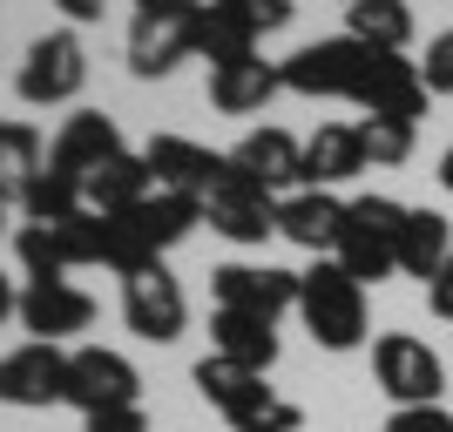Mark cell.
Listing matches in <instances>:
<instances>
[{"mask_svg": "<svg viewBox=\"0 0 453 432\" xmlns=\"http://www.w3.org/2000/svg\"><path fill=\"white\" fill-rule=\"evenodd\" d=\"M298 318H304V331H311V345H325V352H359L365 324H372L365 284L345 277L332 257H319L311 270H298Z\"/></svg>", "mask_w": 453, "mask_h": 432, "instance_id": "1", "label": "cell"}, {"mask_svg": "<svg viewBox=\"0 0 453 432\" xmlns=\"http://www.w3.org/2000/svg\"><path fill=\"white\" fill-rule=\"evenodd\" d=\"M196 392L230 419V432H298L304 413L298 405H284L278 392L265 385V372H244V365H230V358H196Z\"/></svg>", "mask_w": 453, "mask_h": 432, "instance_id": "2", "label": "cell"}, {"mask_svg": "<svg viewBox=\"0 0 453 432\" xmlns=\"http://www.w3.org/2000/svg\"><path fill=\"white\" fill-rule=\"evenodd\" d=\"M399 224H406V203L393 196H352L339 224V244H332V263L359 284L399 277Z\"/></svg>", "mask_w": 453, "mask_h": 432, "instance_id": "3", "label": "cell"}, {"mask_svg": "<svg viewBox=\"0 0 453 432\" xmlns=\"http://www.w3.org/2000/svg\"><path fill=\"white\" fill-rule=\"evenodd\" d=\"M203 7L210 0H150V7H135V20H129V75L135 81L176 75V61L196 55Z\"/></svg>", "mask_w": 453, "mask_h": 432, "instance_id": "4", "label": "cell"}, {"mask_svg": "<svg viewBox=\"0 0 453 432\" xmlns=\"http://www.w3.org/2000/svg\"><path fill=\"white\" fill-rule=\"evenodd\" d=\"M372 55L379 48H365V41H352V34H332V41H304L291 61H278V75H284V88L291 95H311V102H352L359 95V81H365V68H372Z\"/></svg>", "mask_w": 453, "mask_h": 432, "instance_id": "5", "label": "cell"}, {"mask_svg": "<svg viewBox=\"0 0 453 432\" xmlns=\"http://www.w3.org/2000/svg\"><path fill=\"white\" fill-rule=\"evenodd\" d=\"M81 81H88V48H81L75 27H55V34H41L27 48V61L14 75V95L27 109H61V102L81 95Z\"/></svg>", "mask_w": 453, "mask_h": 432, "instance_id": "6", "label": "cell"}, {"mask_svg": "<svg viewBox=\"0 0 453 432\" xmlns=\"http://www.w3.org/2000/svg\"><path fill=\"white\" fill-rule=\"evenodd\" d=\"M372 378H379V392L393 398V405H440V392H447L440 352L426 338H413V331L372 338Z\"/></svg>", "mask_w": 453, "mask_h": 432, "instance_id": "7", "label": "cell"}, {"mask_svg": "<svg viewBox=\"0 0 453 432\" xmlns=\"http://www.w3.org/2000/svg\"><path fill=\"white\" fill-rule=\"evenodd\" d=\"M135 398H142V372H135L122 352H109V345H75V352H68V398H61V405H75V413L88 419V413L135 405Z\"/></svg>", "mask_w": 453, "mask_h": 432, "instance_id": "8", "label": "cell"}, {"mask_svg": "<svg viewBox=\"0 0 453 432\" xmlns=\"http://www.w3.org/2000/svg\"><path fill=\"white\" fill-rule=\"evenodd\" d=\"M122 324H129L142 345H176L183 338L189 298H183V284L170 277V263H150V270L122 277Z\"/></svg>", "mask_w": 453, "mask_h": 432, "instance_id": "9", "label": "cell"}, {"mask_svg": "<svg viewBox=\"0 0 453 432\" xmlns=\"http://www.w3.org/2000/svg\"><path fill=\"white\" fill-rule=\"evenodd\" d=\"M210 291H217V311H250L271 324L298 311V270H278V263H217Z\"/></svg>", "mask_w": 453, "mask_h": 432, "instance_id": "10", "label": "cell"}, {"mask_svg": "<svg viewBox=\"0 0 453 432\" xmlns=\"http://www.w3.org/2000/svg\"><path fill=\"white\" fill-rule=\"evenodd\" d=\"M68 398V352L61 345L27 338L20 352L0 358V405H20V413H48Z\"/></svg>", "mask_w": 453, "mask_h": 432, "instance_id": "11", "label": "cell"}, {"mask_svg": "<svg viewBox=\"0 0 453 432\" xmlns=\"http://www.w3.org/2000/svg\"><path fill=\"white\" fill-rule=\"evenodd\" d=\"M203 224L217 237H230V244H265V237H278V196L230 163V176L210 189V203H203Z\"/></svg>", "mask_w": 453, "mask_h": 432, "instance_id": "12", "label": "cell"}, {"mask_svg": "<svg viewBox=\"0 0 453 432\" xmlns=\"http://www.w3.org/2000/svg\"><path fill=\"white\" fill-rule=\"evenodd\" d=\"M142 163L156 170V189H176V196H196V203H210V189L230 176V155L203 149L189 135H150Z\"/></svg>", "mask_w": 453, "mask_h": 432, "instance_id": "13", "label": "cell"}, {"mask_svg": "<svg viewBox=\"0 0 453 432\" xmlns=\"http://www.w3.org/2000/svg\"><path fill=\"white\" fill-rule=\"evenodd\" d=\"M122 155V129H115V115L102 109H81L61 122V135L48 142V163H55L61 176H75L81 189H88V176L102 170V163H115Z\"/></svg>", "mask_w": 453, "mask_h": 432, "instance_id": "14", "label": "cell"}, {"mask_svg": "<svg viewBox=\"0 0 453 432\" xmlns=\"http://www.w3.org/2000/svg\"><path fill=\"white\" fill-rule=\"evenodd\" d=\"M14 318L27 324L41 345H61V338H75V331H88V324H95V298L81 291V284H68V277H55V284H27Z\"/></svg>", "mask_w": 453, "mask_h": 432, "instance_id": "15", "label": "cell"}, {"mask_svg": "<svg viewBox=\"0 0 453 432\" xmlns=\"http://www.w3.org/2000/svg\"><path fill=\"white\" fill-rule=\"evenodd\" d=\"M352 102H359L365 115H393V122H419V115H426V81H419V61H406V55H386V48H379Z\"/></svg>", "mask_w": 453, "mask_h": 432, "instance_id": "16", "label": "cell"}, {"mask_svg": "<svg viewBox=\"0 0 453 432\" xmlns=\"http://www.w3.org/2000/svg\"><path fill=\"white\" fill-rule=\"evenodd\" d=\"M359 170H372V163H365V142H359V122H319L311 142H304L298 189H339V183H352Z\"/></svg>", "mask_w": 453, "mask_h": 432, "instance_id": "17", "label": "cell"}, {"mask_svg": "<svg viewBox=\"0 0 453 432\" xmlns=\"http://www.w3.org/2000/svg\"><path fill=\"white\" fill-rule=\"evenodd\" d=\"M339 224H345V203L332 196V189H298V196L278 203V237L298 244V250H311V257H332Z\"/></svg>", "mask_w": 453, "mask_h": 432, "instance_id": "18", "label": "cell"}, {"mask_svg": "<svg viewBox=\"0 0 453 432\" xmlns=\"http://www.w3.org/2000/svg\"><path fill=\"white\" fill-rule=\"evenodd\" d=\"M230 163L250 176V183H265L271 196H278L284 183H298L304 176V142L291 129H250L237 149H230Z\"/></svg>", "mask_w": 453, "mask_h": 432, "instance_id": "19", "label": "cell"}, {"mask_svg": "<svg viewBox=\"0 0 453 432\" xmlns=\"http://www.w3.org/2000/svg\"><path fill=\"white\" fill-rule=\"evenodd\" d=\"M278 88H284V75H278V61H265V55H244V61H230V68H210V109L217 115H257Z\"/></svg>", "mask_w": 453, "mask_h": 432, "instance_id": "20", "label": "cell"}, {"mask_svg": "<svg viewBox=\"0 0 453 432\" xmlns=\"http://www.w3.org/2000/svg\"><path fill=\"white\" fill-rule=\"evenodd\" d=\"M453 257V224L440 216V209H406V224H399V277H419L434 284L440 263Z\"/></svg>", "mask_w": 453, "mask_h": 432, "instance_id": "21", "label": "cell"}, {"mask_svg": "<svg viewBox=\"0 0 453 432\" xmlns=\"http://www.w3.org/2000/svg\"><path fill=\"white\" fill-rule=\"evenodd\" d=\"M217 331V358L244 365V372H271L278 365V324L271 318H250V311H217L210 318Z\"/></svg>", "mask_w": 453, "mask_h": 432, "instance_id": "22", "label": "cell"}, {"mask_svg": "<svg viewBox=\"0 0 453 432\" xmlns=\"http://www.w3.org/2000/svg\"><path fill=\"white\" fill-rule=\"evenodd\" d=\"M81 196H88V209H102V216H122V209H135L142 196H156V170L135 149H122L115 163H102V170L88 176Z\"/></svg>", "mask_w": 453, "mask_h": 432, "instance_id": "23", "label": "cell"}, {"mask_svg": "<svg viewBox=\"0 0 453 432\" xmlns=\"http://www.w3.org/2000/svg\"><path fill=\"white\" fill-rule=\"evenodd\" d=\"M345 34L365 41V48H386V55H406L413 7L406 0H345Z\"/></svg>", "mask_w": 453, "mask_h": 432, "instance_id": "24", "label": "cell"}, {"mask_svg": "<svg viewBox=\"0 0 453 432\" xmlns=\"http://www.w3.org/2000/svg\"><path fill=\"white\" fill-rule=\"evenodd\" d=\"M75 209H88V196H81V183L61 176L55 163H41L35 183L20 189V216H27V224H61V216H75Z\"/></svg>", "mask_w": 453, "mask_h": 432, "instance_id": "25", "label": "cell"}, {"mask_svg": "<svg viewBox=\"0 0 453 432\" xmlns=\"http://www.w3.org/2000/svg\"><path fill=\"white\" fill-rule=\"evenodd\" d=\"M41 163H48V149H41V129H27V122H7V129H0V203H20V189L35 183Z\"/></svg>", "mask_w": 453, "mask_h": 432, "instance_id": "26", "label": "cell"}, {"mask_svg": "<svg viewBox=\"0 0 453 432\" xmlns=\"http://www.w3.org/2000/svg\"><path fill=\"white\" fill-rule=\"evenodd\" d=\"M14 257H20V270H27V284L68 277V257H61L55 224H20V230H14Z\"/></svg>", "mask_w": 453, "mask_h": 432, "instance_id": "27", "label": "cell"}, {"mask_svg": "<svg viewBox=\"0 0 453 432\" xmlns=\"http://www.w3.org/2000/svg\"><path fill=\"white\" fill-rule=\"evenodd\" d=\"M196 55H203L210 68H230V61L257 55V34H250V27H237L230 14H217V7H203V34H196Z\"/></svg>", "mask_w": 453, "mask_h": 432, "instance_id": "28", "label": "cell"}, {"mask_svg": "<svg viewBox=\"0 0 453 432\" xmlns=\"http://www.w3.org/2000/svg\"><path fill=\"white\" fill-rule=\"evenodd\" d=\"M413 135H419V122H393V115H365L359 122V142H365V163H372V170L406 163V155H413Z\"/></svg>", "mask_w": 453, "mask_h": 432, "instance_id": "29", "label": "cell"}, {"mask_svg": "<svg viewBox=\"0 0 453 432\" xmlns=\"http://www.w3.org/2000/svg\"><path fill=\"white\" fill-rule=\"evenodd\" d=\"M55 237H61V257H68V270H81V263H102V209H75V216H61Z\"/></svg>", "mask_w": 453, "mask_h": 432, "instance_id": "30", "label": "cell"}, {"mask_svg": "<svg viewBox=\"0 0 453 432\" xmlns=\"http://www.w3.org/2000/svg\"><path fill=\"white\" fill-rule=\"evenodd\" d=\"M217 14H230L237 27H250V34H271V27H284L291 20V0H210Z\"/></svg>", "mask_w": 453, "mask_h": 432, "instance_id": "31", "label": "cell"}, {"mask_svg": "<svg viewBox=\"0 0 453 432\" xmlns=\"http://www.w3.org/2000/svg\"><path fill=\"white\" fill-rule=\"evenodd\" d=\"M419 81H426V95H453V27L426 41V55H419Z\"/></svg>", "mask_w": 453, "mask_h": 432, "instance_id": "32", "label": "cell"}, {"mask_svg": "<svg viewBox=\"0 0 453 432\" xmlns=\"http://www.w3.org/2000/svg\"><path fill=\"white\" fill-rule=\"evenodd\" d=\"M379 432H453V413L447 405H393V419Z\"/></svg>", "mask_w": 453, "mask_h": 432, "instance_id": "33", "label": "cell"}, {"mask_svg": "<svg viewBox=\"0 0 453 432\" xmlns=\"http://www.w3.org/2000/svg\"><path fill=\"white\" fill-rule=\"evenodd\" d=\"M81 432H150V419H142V405H115V413H88Z\"/></svg>", "mask_w": 453, "mask_h": 432, "instance_id": "34", "label": "cell"}, {"mask_svg": "<svg viewBox=\"0 0 453 432\" xmlns=\"http://www.w3.org/2000/svg\"><path fill=\"white\" fill-rule=\"evenodd\" d=\"M426 304H434V318H447V324H453V257L440 263V277L426 284Z\"/></svg>", "mask_w": 453, "mask_h": 432, "instance_id": "35", "label": "cell"}, {"mask_svg": "<svg viewBox=\"0 0 453 432\" xmlns=\"http://www.w3.org/2000/svg\"><path fill=\"white\" fill-rule=\"evenodd\" d=\"M61 14L68 20H102V7H109V0H55Z\"/></svg>", "mask_w": 453, "mask_h": 432, "instance_id": "36", "label": "cell"}, {"mask_svg": "<svg viewBox=\"0 0 453 432\" xmlns=\"http://www.w3.org/2000/svg\"><path fill=\"white\" fill-rule=\"evenodd\" d=\"M20 311V291H14V277H0V324Z\"/></svg>", "mask_w": 453, "mask_h": 432, "instance_id": "37", "label": "cell"}, {"mask_svg": "<svg viewBox=\"0 0 453 432\" xmlns=\"http://www.w3.org/2000/svg\"><path fill=\"white\" fill-rule=\"evenodd\" d=\"M440 183H447V196H453V149L440 155Z\"/></svg>", "mask_w": 453, "mask_h": 432, "instance_id": "38", "label": "cell"}, {"mask_svg": "<svg viewBox=\"0 0 453 432\" xmlns=\"http://www.w3.org/2000/svg\"><path fill=\"white\" fill-rule=\"evenodd\" d=\"M0 230H7V203H0Z\"/></svg>", "mask_w": 453, "mask_h": 432, "instance_id": "39", "label": "cell"}, {"mask_svg": "<svg viewBox=\"0 0 453 432\" xmlns=\"http://www.w3.org/2000/svg\"><path fill=\"white\" fill-rule=\"evenodd\" d=\"M135 7H150V0H135Z\"/></svg>", "mask_w": 453, "mask_h": 432, "instance_id": "40", "label": "cell"}, {"mask_svg": "<svg viewBox=\"0 0 453 432\" xmlns=\"http://www.w3.org/2000/svg\"><path fill=\"white\" fill-rule=\"evenodd\" d=\"M0 129H7V122H0Z\"/></svg>", "mask_w": 453, "mask_h": 432, "instance_id": "41", "label": "cell"}]
</instances>
